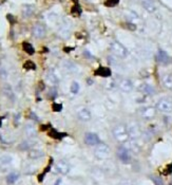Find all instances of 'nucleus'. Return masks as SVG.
Masks as SVG:
<instances>
[{
	"label": "nucleus",
	"instance_id": "nucleus-18",
	"mask_svg": "<svg viewBox=\"0 0 172 185\" xmlns=\"http://www.w3.org/2000/svg\"><path fill=\"white\" fill-rule=\"evenodd\" d=\"M12 162H13V159L11 156L6 154V156L0 157V167L1 168H7L12 164Z\"/></svg>",
	"mask_w": 172,
	"mask_h": 185
},
{
	"label": "nucleus",
	"instance_id": "nucleus-27",
	"mask_svg": "<svg viewBox=\"0 0 172 185\" xmlns=\"http://www.w3.org/2000/svg\"><path fill=\"white\" fill-rule=\"evenodd\" d=\"M49 136L53 139H61L65 136V133H60V132H58V131L53 129V130H51L49 132Z\"/></svg>",
	"mask_w": 172,
	"mask_h": 185
},
{
	"label": "nucleus",
	"instance_id": "nucleus-22",
	"mask_svg": "<svg viewBox=\"0 0 172 185\" xmlns=\"http://www.w3.org/2000/svg\"><path fill=\"white\" fill-rule=\"evenodd\" d=\"M163 84L165 86V88L169 90H172V74H165L162 78Z\"/></svg>",
	"mask_w": 172,
	"mask_h": 185
},
{
	"label": "nucleus",
	"instance_id": "nucleus-13",
	"mask_svg": "<svg viewBox=\"0 0 172 185\" xmlns=\"http://www.w3.org/2000/svg\"><path fill=\"white\" fill-rule=\"evenodd\" d=\"M56 170L61 174H67L70 171V165L65 161H59L56 163Z\"/></svg>",
	"mask_w": 172,
	"mask_h": 185
},
{
	"label": "nucleus",
	"instance_id": "nucleus-14",
	"mask_svg": "<svg viewBox=\"0 0 172 185\" xmlns=\"http://www.w3.org/2000/svg\"><path fill=\"white\" fill-rule=\"evenodd\" d=\"M2 93H3V95L6 96V97L9 98L10 101H14L15 100L13 88H12V86H10L9 84L3 85V87H2Z\"/></svg>",
	"mask_w": 172,
	"mask_h": 185
},
{
	"label": "nucleus",
	"instance_id": "nucleus-10",
	"mask_svg": "<svg viewBox=\"0 0 172 185\" xmlns=\"http://www.w3.org/2000/svg\"><path fill=\"white\" fill-rule=\"evenodd\" d=\"M127 129H128L129 136H130L131 138L137 139L141 136V129L136 123H131L130 125H129V128H127Z\"/></svg>",
	"mask_w": 172,
	"mask_h": 185
},
{
	"label": "nucleus",
	"instance_id": "nucleus-35",
	"mask_svg": "<svg viewBox=\"0 0 172 185\" xmlns=\"http://www.w3.org/2000/svg\"><path fill=\"white\" fill-rule=\"evenodd\" d=\"M72 13L73 14L76 13L77 15H79L80 13H82V10L79 9V6H73V9H72Z\"/></svg>",
	"mask_w": 172,
	"mask_h": 185
},
{
	"label": "nucleus",
	"instance_id": "nucleus-28",
	"mask_svg": "<svg viewBox=\"0 0 172 185\" xmlns=\"http://www.w3.org/2000/svg\"><path fill=\"white\" fill-rule=\"evenodd\" d=\"M79 84H78L77 82H73L72 84H71V87H70V90H71V92L73 93V94H77L78 92H79Z\"/></svg>",
	"mask_w": 172,
	"mask_h": 185
},
{
	"label": "nucleus",
	"instance_id": "nucleus-33",
	"mask_svg": "<svg viewBox=\"0 0 172 185\" xmlns=\"http://www.w3.org/2000/svg\"><path fill=\"white\" fill-rule=\"evenodd\" d=\"M118 2H120V0H107V1L105 2V6H115Z\"/></svg>",
	"mask_w": 172,
	"mask_h": 185
},
{
	"label": "nucleus",
	"instance_id": "nucleus-20",
	"mask_svg": "<svg viewBox=\"0 0 172 185\" xmlns=\"http://www.w3.org/2000/svg\"><path fill=\"white\" fill-rule=\"evenodd\" d=\"M45 80H47V82L52 86H55L58 83L57 75L55 74L53 71H49V72L47 73V75H45Z\"/></svg>",
	"mask_w": 172,
	"mask_h": 185
},
{
	"label": "nucleus",
	"instance_id": "nucleus-3",
	"mask_svg": "<svg viewBox=\"0 0 172 185\" xmlns=\"http://www.w3.org/2000/svg\"><path fill=\"white\" fill-rule=\"evenodd\" d=\"M156 108L163 113H171L172 112V101L170 98H161L156 104Z\"/></svg>",
	"mask_w": 172,
	"mask_h": 185
},
{
	"label": "nucleus",
	"instance_id": "nucleus-26",
	"mask_svg": "<svg viewBox=\"0 0 172 185\" xmlns=\"http://www.w3.org/2000/svg\"><path fill=\"white\" fill-rule=\"evenodd\" d=\"M33 144H34V142L33 141H26V142H22L21 144L19 145V149H21V150H27V149H30L31 147L33 146Z\"/></svg>",
	"mask_w": 172,
	"mask_h": 185
},
{
	"label": "nucleus",
	"instance_id": "nucleus-16",
	"mask_svg": "<svg viewBox=\"0 0 172 185\" xmlns=\"http://www.w3.org/2000/svg\"><path fill=\"white\" fill-rule=\"evenodd\" d=\"M156 59H157V62L162 65H166L169 62V56H168V54L164 51V50H159V51L157 52Z\"/></svg>",
	"mask_w": 172,
	"mask_h": 185
},
{
	"label": "nucleus",
	"instance_id": "nucleus-9",
	"mask_svg": "<svg viewBox=\"0 0 172 185\" xmlns=\"http://www.w3.org/2000/svg\"><path fill=\"white\" fill-rule=\"evenodd\" d=\"M118 87H120V90L124 91V92H130V91H132L133 89V84L130 80H128V78H123V80H120V83H118Z\"/></svg>",
	"mask_w": 172,
	"mask_h": 185
},
{
	"label": "nucleus",
	"instance_id": "nucleus-4",
	"mask_svg": "<svg viewBox=\"0 0 172 185\" xmlns=\"http://www.w3.org/2000/svg\"><path fill=\"white\" fill-rule=\"evenodd\" d=\"M95 156L97 157L98 159H107L109 156H110V148H109L108 145L106 144H98L96 146L95 150Z\"/></svg>",
	"mask_w": 172,
	"mask_h": 185
},
{
	"label": "nucleus",
	"instance_id": "nucleus-29",
	"mask_svg": "<svg viewBox=\"0 0 172 185\" xmlns=\"http://www.w3.org/2000/svg\"><path fill=\"white\" fill-rule=\"evenodd\" d=\"M23 68L26 70H35L36 69V65L33 62H31V60H27V62H26L23 64Z\"/></svg>",
	"mask_w": 172,
	"mask_h": 185
},
{
	"label": "nucleus",
	"instance_id": "nucleus-38",
	"mask_svg": "<svg viewBox=\"0 0 172 185\" xmlns=\"http://www.w3.org/2000/svg\"><path fill=\"white\" fill-rule=\"evenodd\" d=\"M60 182H61V181H60V180H58V181L56 182V184H55V185H59V184H60Z\"/></svg>",
	"mask_w": 172,
	"mask_h": 185
},
{
	"label": "nucleus",
	"instance_id": "nucleus-17",
	"mask_svg": "<svg viewBox=\"0 0 172 185\" xmlns=\"http://www.w3.org/2000/svg\"><path fill=\"white\" fill-rule=\"evenodd\" d=\"M34 12H35V9H34V6H33L26 4V6H22L21 13H22V16H23L24 18H30L31 16H33Z\"/></svg>",
	"mask_w": 172,
	"mask_h": 185
},
{
	"label": "nucleus",
	"instance_id": "nucleus-37",
	"mask_svg": "<svg viewBox=\"0 0 172 185\" xmlns=\"http://www.w3.org/2000/svg\"><path fill=\"white\" fill-rule=\"evenodd\" d=\"M127 26H128V28H129L130 30H135V29H136L135 24H127Z\"/></svg>",
	"mask_w": 172,
	"mask_h": 185
},
{
	"label": "nucleus",
	"instance_id": "nucleus-2",
	"mask_svg": "<svg viewBox=\"0 0 172 185\" xmlns=\"http://www.w3.org/2000/svg\"><path fill=\"white\" fill-rule=\"evenodd\" d=\"M110 50H111V52L115 55V56H117L120 58L126 57V56H127V54H128L127 49H126V48L118 41H112V42H111Z\"/></svg>",
	"mask_w": 172,
	"mask_h": 185
},
{
	"label": "nucleus",
	"instance_id": "nucleus-19",
	"mask_svg": "<svg viewBox=\"0 0 172 185\" xmlns=\"http://www.w3.org/2000/svg\"><path fill=\"white\" fill-rule=\"evenodd\" d=\"M95 75H98V76L100 77H110L111 76V70L109 69V68H106V67H99L97 70L95 71Z\"/></svg>",
	"mask_w": 172,
	"mask_h": 185
},
{
	"label": "nucleus",
	"instance_id": "nucleus-34",
	"mask_svg": "<svg viewBox=\"0 0 172 185\" xmlns=\"http://www.w3.org/2000/svg\"><path fill=\"white\" fill-rule=\"evenodd\" d=\"M0 78L3 80H6L7 78V72L6 69H3V68H0Z\"/></svg>",
	"mask_w": 172,
	"mask_h": 185
},
{
	"label": "nucleus",
	"instance_id": "nucleus-31",
	"mask_svg": "<svg viewBox=\"0 0 172 185\" xmlns=\"http://www.w3.org/2000/svg\"><path fill=\"white\" fill-rule=\"evenodd\" d=\"M57 96V90L55 89L54 87H52L51 89H50V91H49V93H48V97L49 98H55Z\"/></svg>",
	"mask_w": 172,
	"mask_h": 185
},
{
	"label": "nucleus",
	"instance_id": "nucleus-5",
	"mask_svg": "<svg viewBox=\"0 0 172 185\" xmlns=\"http://www.w3.org/2000/svg\"><path fill=\"white\" fill-rule=\"evenodd\" d=\"M32 33H33V36H34L35 38L41 39V38H44L45 36V34H47V29H45V27L44 24H34V27H33Z\"/></svg>",
	"mask_w": 172,
	"mask_h": 185
},
{
	"label": "nucleus",
	"instance_id": "nucleus-23",
	"mask_svg": "<svg viewBox=\"0 0 172 185\" xmlns=\"http://www.w3.org/2000/svg\"><path fill=\"white\" fill-rule=\"evenodd\" d=\"M18 179H19V174H18V172L13 171V172H11V174H7V177H6V183L7 184H14Z\"/></svg>",
	"mask_w": 172,
	"mask_h": 185
},
{
	"label": "nucleus",
	"instance_id": "nucleus-39",
	"mask_svg": "<svg viewBox=\"0 0 172 185\" xmlns=\"http://www.w3.org/2000/svg\"><path fill=\"white\" fill-rule=\"evenodd\" d=\"M1 124H2V121L0 120V127H1Z\"/></svg>",
	"mask_w": 172,
	"mask_h": 185
},
{
	"label": "nucleus",
	"instance_id": "nucleus-24",
	"mask_svg": "<svg viewBox=\"0 0 172 185\" xmlns=\"http://www.w3.org/2000/svg\"><path fill=\"white\" fill-rule=\"evenodd\" d=\"M22 49H23L24 52L27 53V54H30V55L34 54V52H35L33 45L31 44H29V42H23V44H22Z\"/></svg>",
	"mask_w": 172,
	"mask_h": 185
},
{
	"label": "nucleus",
	"instance_id": "nucleus-6",
	"mask_svg": "<svg viewBox=\"0 0 172 185\" xmlns=\"http://www.w3.org/2000/svg\"><path fill=\"white\" fill-rule=\"evenodd\" d=\"M140 114L145 120H151L156 115V109L154 107H151V106L144 107L140 110Z\"/></svg>",
	"mask_w": 172,
	"mask_h": 185
},
{
	"label": "nucleus",
	"instance_id": "nucleus-36",
	"mask_svg": "<svg viewBox=\"0 0 172 185\" xmlns=\"http://www.w3.org/2000/svg\"><path fill=\"white\" fill-rule=\"evenodd\" d=\"M152 180L154 181V183L156 185H163V182H162V180L159 178H156V177H152Z\"/></svg>",
	"mask_w": 172,
	"mask_h": 185
},
{
	"label": "nucleus",
	"instance_id": "nucleus-15",
	"mask_svg": "<svg viewBox=\"0 0 172 185\" xmlns=\"http://www.w3.org/2000/svg\"><path fill=\"white\" fill-rule=\"evenodd\" d=\"M141 6H143L144 9H145L147 12H149V13H153L156 10V6L153 0H143V1H141Z\"/></svg>",
	"mask_w": 172,
	"mask_h": 185
},
{
	"label": "nucleus",
	"instance_id": "nucleus-21",
	"mask_svg": "<svg viewBox=\"0 0 172 185\" xmlns=\"http://www.w3.org/2000/svg\"><path fill=\"white\" fill-rule=\"evenodd\" d=\"M44 156V153L40 149H31L29 151V158L30 159H39Z\"/></svg>",
	"mask_w": 172,
	"mask_h": 185
},
{
	"label": "nucleus",
	"instance_id": "nucleus-7",
	"mask_svg": "<svg viewBox=\"0 0 172 185\" xmlns=\"http://www.w3.org/2000/svg\"><path fill=\"white\" fill-rule=\"evenodd\" d=\"M117 157H118V159L120 160L123 163H129L130 162V160H131V157H130V153H129V150L126 147H124V146H120V147H118V149H117Z\"/></svg>",
	"mask_w": 172,
	"mask_h": 185
},
{
	"label": "nucleus",
	"instance_id": "nucleus-32",
	"mask_svg": "<svg viewBox=\"0 0 172 185\" xmlns=\"http://www.w3.org/2000/svg\"><path fill=\"white\" fill-rule=\"evenodd\" d=\"M53 110L55 111V112H60V111L62 110V105L61 104H58V103H54L52 106Z\"/></svg>",
	"mask_w": 172,
	"mask_h": 185
},
{
	"label": "nucleus",
	"instance_id": "nucleus-1",
	"mask_svg": "<svg viewBox=\"0 0 172 185\" xmlns=\"http://www.w3.org/2000/svg\"><path fill=\"white\" fill-rule=\"evenodd\" d=\"M113 136L114 138L120 143H125L129 140V132H128V129L125 125L123 124H118L116 125L114 128H113Z\"/></svg>",
	"mask_w": 172,
	"mask_h": 185
},
{
	"label": "nucleus",
	"instance_id": "nucleus-8",
	"mask_svg": "<svg viewBox=\"0 0 172 185\" xmlns=\"http://www.w3.org/2000/svg\"><path fill=\"white\" fill-rule=\"evenodd\" d=\"M85 143L89 146H94L99 144V138L96 133L89 132L85 136Z\"/></svg>",
	"mask_w": 172,
	"mask_h": 185
},
{
	"label": "nucleus",
	"instance_id": "nucleus-30",
	"mask_svg": "<svg viewBox=\"0 0 172 185\" xmlns=\"http://www.w3.org/2000/svg\"><path fill=\"white\" fill-rule=\"evenodd\" d=\"M64 67H65V70H67V71H70V72H75V71H76V67H75V66L73 65L72 62H65V64H64Z\"/></svg>",
	"mask_w": 172,
	"mask_h": 185
},
{
	"label": "nucleus",
	"instance_id": "nucleus-25",
	"mask_svg": "<svg viewBox=\"0 0 172 185\" xmlns=\"http://www.w3.org/2000/svg\"><path fill=\"white\" fill-rule=\"evenodd\" d=\"M140 90L141 91V92L146 93V94H152V93H154V89H153L152 86L147 85V84H145V85H141Z\"/></svg>",
	"mask_w": 172,
	"mask_h": 185
},
{
	"label": "nucleus",
	"instance_id": "nucleus-12",
	"mask_svg": "<svg viewBox=\"0 0 172 185\" xmlns=\"http://www.w3.org/2000/svg\"><path fill=\"white\" fill-rule=\"evenodd\" d=\"M24 133H26V136H29V138H34V136H36L37 130L34 124L30 123V122L27 123L26 125H24Z\"/></svg>",
	"mask_w": 172,
	"mask_h": 185
},
{
	"label": "nucleus",
	"instance_id": "nucleus-11",
	"mask_svg": "<svg viewBox=\"0 0 172 185\" xmlns=\"http://www.w3.org/2000/svg\"><path fill=\"white\" fill-rule=\"evenodd\" d=\"M77 116H78V118H79L80 121H82V122H89L91 120V118H92L90 110H89V109H87V108L79 109V110H78V112H77Z\"/></svg>",
	"mask_w": 172,
	"mask_h": 185
}]
</instances>
